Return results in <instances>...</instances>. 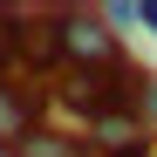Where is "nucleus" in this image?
<instances>
[{
  "label": "nucleus",
  "mask_w": 157,
  "mask_h": 157,
  "mask_svg": "<svg viewBox=\"0 0 157 157\" xmlns=\"http://www.w3.org/2000/svg\"><path fill=\"white\" fill-rule=\"evenodd\" d=\"M34 130H41V102L21 96L14 82H0V150H21Z\"/></svg>",
  "instance_id": "3"
},
{
  "label": "nucleus",
  "mask_w": 157,
  "mask_h": 157,
  "mask_svg": "<svg viewBox=\"0 0 157 157\" xmlns=\"http://www.w3.org/2000/svg\"><path fill=\"white\" fill-rule=\"evenodd\" d=\"M62 68H89V75H109L123 68V48L109 34V21L89 14V7H62Z\"/></svg>",
  "instance_id": "1"
},
{
  "label": "nucleus",
  "mask_w": 157,
  "mask_h": 157,
  "mask_svg": "<svg viewBox=\"0 0 157 157\" xmlns=\"http://www.w3.org/2000/svg\"><path fill=\"white\" fill-rule=\"evenodd\" d=\"M137 14H144V28L157 34V0H137Z\"/></svg>",
  "instance_id": "8"
},
{
  "label": "nucleus",
  "mask_w": 157,
  "mask_h": 157,
  "mask_svg": "<svg viewBox=\"0 0 157 157\" xmlns=\"http://www.w3.org/2000/svg\"><path fill=\"white\" fill-rule=\"evenodd\" d=\"M21 7H0V82H7V68H14V48H21Z\"/></svg>",
  "instance_id": "5"
},
{
  "label": "nucleus",
  "mask_w": 157,
  "mask_h": 157,
  "mask_svg": "<svg viewBox=\"0 0 157 157\" xmlns=\"http://www.w3.org/2000/svg\"><path fill=\"white\" fill-rule=\"evenodd\" d=\"M14 157H89V144L75 137V130H48V123H41V130H34V137L21 144Z\"/></svg>",
  "instance_id": "4"
},
{
  "label": "nucleus",
  "mask_w": 157,
  "mask_h": 157,
  "mask_svg": "<svg viewBox=\"0 0 157 157\" xmlns=\"http://www.w3.org/2000/svg\"><path fill=\"white\" fill-rule=\"evenodd\" d=\"M144 123L157 130V75H150V82H144Z\"/></svg>",
  "instance_id": "7"
},
{
  "label": "nucleus",
  "mask_w": 157,
  "mask_h": 157,
  "mask_svg": "<svg viewBox=\"0 0 157 157\" xmlns=\"http://www.w3.org/2000/svg\"><path fill=\"white\" fill-rule=\"evenodd\" d=\"M144 137H150V123H144L137 109H102V116L89 123V144H102V157H130V150H144Z\"/></svg>",
  "instance_id": "2"
},
{
  "label": "nucleus",
  "mask_w": 157,
  "mask_h": 157,
  "mask_svg": "<svg viewBox=\"0 0 157 157\" xmlns=\"http://www.w3.org/2000/svg\"><path fill=\"white\" fill-rule=\"evenodd\" d=\"M109 28H144V14H137V0H109V7H96Z\"/></svg>",
  "instance_id": "6"
}]
</instances>
